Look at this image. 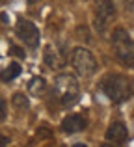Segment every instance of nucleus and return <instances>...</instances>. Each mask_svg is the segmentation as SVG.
I'll return each instance as SVG.
<instances>
[{
    "instance_id": "f257e3e1",
    "label": "nucleus",
    "mask_w": 134,
    "mask_h": 147,
    "mask_svg": "<svg viewBox=\"0 0 134 147\" xmlns=\"http://www.w3.org/2000/svg\"><path fill=\"white\" fill-rule=\"evenodd\" d=\"M101 88L112 102H123V100L131 99L134 95L132 80L127 78V76H123V75H117V73L106 75L101 82Z\"/></svg>"
},
{
    "instance_id": "f03ea898",
    "label": "nucleus",
    "mask_w": 134,
    "mask_h": 147,
    "mask_svg": "<svg viewBox=\"0 0 134 147\" xmlns=\"http://www.w3.org/2000/svg\"><path fill=\"white\" fill-rule=\"evenodd\" d=\"M54 95L60 99L62 106L71 108L76 104V100L80 97V86L76 82V78L69 73H62L54 78Z\"/></svg>"
},
{
    "instance_id": "7ed1b4c3",
    "label": "nucleus",
    "mask_w": 134,
    "mask_h": 147,
    "mask_svg": "<svg viewBox=\"0 0 134 147\" xmlns=\"http://www.w3.org/2000/svg\"><path fill=\"white\" fill-rule=\"evenodd\" d=\"M112 49L117 60L127 67H134V41L125 28H116L112 34Z\"/></svg>"
},
{
    "instance_id": "20e7f679",
    "label": "nucleus",
    "mask_w": 134,
    "mask_h": 147,
    "mask_svg": "<svg viewBox=\"0 0 134 147\" xmlns=\"http://www.w3.org/2000/svg\"><path fill=\"white\" fill-rule=\"evenodd\" d=\"M71 63L80 76H91L97 71V60H95V56L84 47H76L73 50Z\"/></svg>"
},
{
    "instance_id": "39448f33",
    "label": "nucleus",
    "mask_w": 134,
    "mask_h": 147,
    "mask_svg": "<svg viewBox=\"0 0 134 147\" xmlns=\"http://www.w3.org/2000/svg\"><path fill=\"white\" fill-rule=\"evenodd\" d=\"M93 15H95V26L99 32H104L106 26L116 17V6L112 0H93Z\"/></svg>"
},
{
    "instance_id": "423d86ee",
    "label": "nucleus",
    "mask_w": 134,
    "mask_h": 147,
    "mask_svg": "<svg viewBox=\"0 0 134 147\" xmlns=\"http://www.w3.org/2000/svg\"><path fill=\"white\" fill-rule=\"evenodd\" d=\"M17 37L22 41L24 45H28L30 49H36L37 45H39V30H37V26L34 24V22L26 21V19H19L17 22Z\"/></svg>"
},
{
    "instance_id": "0eeeda50",
    "label": "nucleus",
    "mask_w": 134,
    "mask_h": 147,
    "mask_svg": "<svg viewBox=\"0 0 134 147\" xmlns=\"http://www.w3.org/2000/svg\"><path fill=\"white\" fill-rule=\"evenodd\" d=\"M86 127H88V119L84 117V115H80V114H71L62 121L63 132H69V134L80 132V130H84Z\"/></svg>"
},
{
    "instance_id": "6e6552de",
    "label": "nucleus",
    "mask_w": 134,
    "mask_h": 147,
    "mask_svg": "<svg viewBox=\"0 0 134 147\" xmlns=\"http://www.w3.org/2000/svg\"><path fill=\"white\" fill-rule=\"evenodd\" d=\"M127 138H129V130L121 121L112 123V125L108 127V130H106V140L114 142V144H125Z\"/></svg>"
},
{
    "instance_id": "1a4fd4ad",
    "label": "nucleus",
    "mask_w": 134,
    "mask_h": 147,
    "mask_svg": "<svg viewBox=\"0 0 134 147\" xmlns=\"http://www.w3.org/2000/svg\"><path fill=\"white\" fill-rule=\"evenodd\" d=\"M28 91L34 97H43V93L47 91V82H45V78H41V76L32 78L30 84H28Z\"/></svg>"
},
{
    "instance_id": "9d476101",
    "label": "nucleus",
    "mask_w": 134,
    "mask_h": 147,
    "mask_svg": "<svg viewBox=\"0 0 134 147\" xmlns=\"http://www.w3.org/2000/svg\"><path fill=\"white\" fill-rule=\"evenodd\" d=\"M45 63L51 69H58L62 65V60H60V54L56 52V49L52 45H47L45 47Z\"/></svg>"
},
{
    "instance_id": "9b49d317",
    "label": "nucleus",
    "mask_w": 134,
    "mask_h": 147,
    "mask_svg": "<svg viewBox=\"0 0 134 147\" xmlns=\"http://www.w3.org/2000/svg\"><path fill=\"white\" fill-rule=\"evenodd\" d=\"M19 75H21V67H19V63H9L2 73H0V80H2V82H9V80L17 78Z\"/></svg>"
},
{
    "instance_id": "f8f14e48",
    "label": "nucleus",
    "mask_w": 134,
    "mask_h": 147,
    "mask_svg": "<svg viewBox=\"0 0 134 147\" xmlns=\"http://www.w3.org/2000/svg\"><path fill=\"white\" fill-rule=\"evenodd\" d=\"M11 102H13V106L19 108V110H24V108H28V99H26L24 93H15L13 99H11Z\"/></svg>"
},
{
    "instance_id": "ddd939ff",
    "label": "nucleus",
    "mask_w": 134,
    "mask_h": 147,
    "mask_svg": "<svg viewBox=\"0 0 134 147\" xmlns=\"http://www.w3.org/2000/svg\"><path fill=\"white\" fill-rule=\"evenodd\" d=\"M6 115H7V104H6V100L0 97V123L6 119Z\"/></svg>"
},
{
    "instance_id": "4468645a",
    "label": "nucleus",
    "mask_w": 134,
    "mask_h": 147,
    "mask_svg": "<svg viewBox=\"0 0 134 147\" xmlns=\"http://www.w3.org/2000/svg\"><path fill=\"white\" fill-rule=\"evenodd\" d=\"M9 50H11V54H13V56H19V58H24L26 56L24 50L19 49V47H15V45H9Z\"/></svg>"
},
{
    "instance_id": "2eb2a0df",
    "label": "nucleus",
    "mask_w": 134,
    "mask_h": 147,
    "mask_svg": "<svg viewBox=\"0 0 134 147\" xmlns=\"http://www.w3.org/2000/svg\"><path fill=\"white\" fill-rule=\"evenodd\" d=\"M37 136H39V138H43V136L51 138V130H48L47 127H41V132H39V130H37Z\"/></svg>"
},
{
    "instance_id": "dca6fc26",
    "label": "nucleus",
    "mask_w": 134,
    "mask_h": 147,
    "mask_svg": "<svg viewBox=\"0 0 134 147\" xmlns=\"http://www.w3.org/2000/svg\"><path fill=\"white\" fill-rule=\"evenodd\" d=\"M9 138H7V136H4V134H0V145H7V144H9Z\"/></svg>"
},
{
    "instance_id": "f3484780",
    "label": "nucleus",
    "mask_w": 134,
    "mask_h": 147,
    "mask_svg": "<svg viewBox=\"0 0 134 147\" xmlns=\"http://www.w3.org/2000/svg\"><path fill=\"white\" fill-rule=\"evenodd\" d=\"M28 2H30V4H36V2H39V0H28Z\"/></svg>"
},
{
    "instance_id": "a211bd4d",
    "label": "nucleus",
    "mask_w": 134,
    "mask_h": 147,
    "mask_svg": "<svg viewBox=\"0 0 134 147\" xmlns=\"http://www.w3.org/2000/svg\"><path fill=\"white\" fill-rule=\"evenodd\" d=\"M0 2H4V0H0Z\"/></svg>"
}]
</instances>
